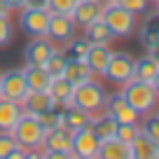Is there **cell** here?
<instances>
[{
    "instance_id": "46",
    "label": "cell",
    "mask_w": 159,
    "mask_h": 159,
    "mask_svg": "<svg viewBox=\"0 0 159 159\" xmlns=\"http://www.w3.org/2000/svg\"><path fill=\"white\" fill-rule=\"evenodd\" d=\"M154 115H157V117H159V105H157V110H154Z\"/></svg>"
},
{
    "instance_id": "23",
    "label": "cell",
    "mask_w": 159,
    "mask_h": 159,
    "mask_svg": "<svg viewBox=\"0 0 159 159\" xmlns=\"http://www.w3.org/2000/svg\"><path fill=\"white\" fill-rule=\"evenodd\" d=\"M91 129H94V134L101 138V143L108 138H115V134H117V122H115L112 117H110L105 110H101L98 115H94L91 117Z\"/></svg>"
},
{
    "instance_id": "39",
    "label": "cell",
    "mask_w": 159,
    "mask_h": 159,
    "mask_svg": "<svg viewBox=\"0 0 159 159\" xmlns=\"http://www.w3.org/2000/svg\"><path fill=\"white\" fill-rule=\"evenodd\" d=\"M10 10H21V7H26V0H2Z\"/></svg>"
},
{
    "instance_id": "7",
    "label": "cell",
    "mask_w": 159,
    "mask_h": 159,
    "mask_svg": "<svg viewBox=\"0 0 159 159\" xmlns=\"http://www.w3.org/2000/svg\"><path fill=\"white\" fill-rule=\"evenodd\" d=\"M103 110L117 122V124H140V115L129 105V101L124 98L122 89L105 96V108Z\"/></svg>"
},
{
    "instance_id": "44",
    "label": "cell",
    "mask_w": 159,
    "mask_h": 159,
    "mask_svg": "<svg viewBox=\"0 0 159 159\" xmlns=\"http://www.w3.org/2000/svg\"><path fill=\"white\" fill-rule=\"evenodd\" d=\"M101 2H103V5H108V2H115V0H101Z\"/></svg>"
},
{
    "instance_id": "21",
    "label": "cell",
    "mask_w": 159,
    "mask_h": 159,
    "mask_svg": "<svg viewBox=\"0 0 159 159\" xmlns=\"http://www.w3.org/2000/svg\"><path fill=\"white\" fill-rule=\"evenodd\" d=\"M63 77L68 80L70 84H82V82H87V80L94 77V73H91V68L87 66L84 59H68V63H66V70H63Z\"/></svg>"
},
{
    "instance_id": "33",
    "label": "cell",
    "mask_w": 159,
    "mask_h": 159,
    "mask_svg": "<svg viewBox=\"0 0 159 159\" xmlns=\"http://www.w3.org/2000/svg\"><path fill=\"white\" fill-rule=\"evenodd\" d=\"M75 5H77V0H49L47 10L52 14H73Z\"/></svg>"
},
{
    "instance_id": "2",
    "label": "cell",
    "mask_w": 159,
    "mask_h": 159,
    "mask_svg": "<svg viewBox=\"0 0 159 159\" xmlns=\"http://www.w3.org/2000/svg\"><path fill=\"white\" fill-rule=\"evenodd\" d=\"M12 136H14L16 145H19L21 150H42L47 129L42 126V122H40L35 115L24 112L21 119L16 122V126L12 129Z\"/></svg>"
},
{
    "instance_id": "22",
    "label": "cell",
    "mask_w": 159,
    "mask_h": 159,
    "mask_svg": "<svg viewBox=\"0 0 159 159\" xmlns=\"http://www.w3.org/2000/svg\"><path fill=\"white\" fill-rule=\"evenodd\" d=\"M98 159H131V143L119 138H108L101 143Z\"/></svg>"
},
{
    "instance_id": "17",
    "label": "cell",
    "mask_w": 159,
    "mask_h": 159,
    "mask_svg": "<svg viewBox=\"0 0 159 159\" xmlns=\"http://www.w3.org/2000/svg\"><path fill=\"white\" fill-rule=\"evenodd\" d=\"M21 115H24L21 103L0 96V131H10L12 134V129L16 126V122L21 119Z\"/></svg>"
},
{
    "instance_id": "15",
    "label": "cell",
    "mask_w": 159,
    "mask_h": 159,
    "mask_svg": "<svg viewBox=\"0 0 159 159\" xmlns=\"http://www.w3.org/2000/svg\"><path fill=\"white\" fill-rule=\"evenodd\" d=\"M110 56H112L110 45H91V47H89L84 61H87V66L91 68L94 77H103V75H105V68H108Z\"/></svg>"
},
{
    "instance_id": "20",
    "label": "cell",
    "mask_w": 159,
    "mask_h": 159,
    "mask_svg": "<svg viewBox=\"0 0 159 159\" xmlns=\"http://www.w3.org/2000/svg\"><path fill=\"white\" fill-rule=\"evenodd\" d=\"M159 157V143H154L150 136L140 131L131 140V159H157Z\"/></svg>"
},
{
    "instance_id": "37",
    "label": "cell",
    "mask_w": 159,
    "mask_h": 159,
    "mask_svg": "<svg viewBox=\"0 0 159 159\" xmlns=\"http://www.w3.org/2000/svg\"><path fill=\"white\" fill-rule=\"evenodd\" d=\"M49 0H26V7H35V10H47Z\"/></svg>"
},
{
    "instance_id": "35",
    "label": "cell",
    "mask_w": 159,
    "mask_h": 159,
    "mask_svg": "<svg viewBox=\"0 0 159 159\" xmlns=\"http://www.w3.org/2000/svg\"><path fill=\"white\" fill-rule=\"evenodd\" d=\"M19 148L14 140V136L10 134V131H0V159H5L10 152H14V150Z\"/></svg>"
},
{
    "instance_id": "36",
    "label": "cell",
    "mask_w": 159,
    "mask_h": 159,
    "mask_svg": "<svg viewBox=\"0 0 159 159\" xmlns=\"http://www.w3.org/2000/svg\"><path fill=\"white\" fill-rule=\"evenodd\" d=\"M42 152H45V159H75L73 152H47V150Z\"/></svg>"
},
{
    "instance_id": "43",
    "label": "cell",
    "mask_w": 159,
    "mask_h": 159,
    "mask_svg": "<svg viewBox=\"0 0 159 159\" xmlns=\"http://www.w3.org/2000/svg\"><path fill=\"white\" fill-rule=\"evenodd\" d=\"M152 87L157 89V94H159V70H157V75H154V80H152Z\"/></svg>"
},
{
    "instance_id": "8",
    "label": "cell",
    "mask_w": 159,
    "mask_h": 159,
    "mask_svg": "<svg viewBox=\"0 0 159 159\" xmlns=\"http://www.w3.org/2000/svg\"><path fill=\"white\" fill-rule=\"evenodd\" d=\"M98 150H101V138L94 134L91 126L73 131V145L70 152L75 157H84V159H98Z\"/></svg>"
},
{
    "instance_id": "12",
    "label": "cell",
    "mask_w": 159,
    "mask_h": 159,
    "mask_svg": "<svg viewBox=\"0 0 159 159\" xmlns=\"http://www.w3.org/2000/svg\"><path fill=\"white\" fill-rule=\"evenodd\" d=\"M103 10H105V5L101 0H77V5H75L70 16L75 19L77 28H87L89 24L103 19Z\"/></svg>"
},
{
    "instance_id": "47",
    "label": "cell",
    "mask_w": 159,
    "mask_h": 159,
    "mask_svg": "<svg viewBox=\"0 0 159 159\" xmlns=\"http://www.w3.org/2000/svg\"><path fill=\"white\" fill-rule=\"evenodd\" d=\"M157 12H159V0H157Z\"/></svg>"
},
{
    "instance_id": "49",
    "label": "cell",
    "mask_w": 159,
    "mask_h": 159,
    "mask_svg": "<svg viewBox=\"0 0 159 159\" xmlns=\"http://www.w3.org/2000/svg\"><path fill=\"white\" fill-rule=\"evenodd\" d=\"M152 2H157V0H152Z\"/></svg>"
},
{
    "instance_id": "5",
    "label": "cell",
    "mask_w": 159,
    "mask_h": 159,
    "mask_svg": "<svg viewBox=\"0 0 159 159\" xmlns=\"http://www.w3.org/2000/svg\"><path fill=\"white\" fill-rule=\"evenodd\" d=\"M134 63H136V59L129 52H112L103 77L108 82H112V84L122 87V84H126V82L134 80Z\"/></svg>"
},
{
    "instance_id": "50",
    "label": "cell",
    "mask_w": 159,
    "mask_h": 159,
    "mask_svg": "<svg viewBox=\"0 0 159 159\" xmlns=\"http://www.w3.org/2000/svg\"><path fill=\"white\" fill-rule=\"evenodd\" d=\"M157 159H159V157H157Z\"/></svg>"
},
{
    "instance_id": "11",
    "label": "cell",
    "mask_w": 159,
    "mask_h": 159,
    "mask_svg": "<svg viewBox=\"0 0 159 159\" xmlns=\"http://www.w3.org/2000/svg\"><path fill=\"white\" fill-rule=\"evenodd\" d=\"M56 45L49 38H30V42L24 47V61L26 66H45L47 59L54 54Z\"/></svg>"
},
{
    "instance_id": "25",
    "label": "cell",
    "mask_w": 159,
    "mask_h": 159,
    "mask_svg": "<svg viewBox=\"0 0 159 159\" xmlns=\"http://www.w3.org/2000/svg\"><path fill=\"white\" fill-rule=\"evenodd\" d=\"M84 38L89 40V45H112L115 42V35L110 33V28L105 26L103 19L94 21L84 28Z\"/></svg>"
},
{
    "instance_id": "4",
    "label": "cell",
    "mask_w": 159,
    "mask_h": 159,
    "mask_svg": "<svg viewBox=\"0 0 159 159\" xmlns=\"http://www.w3.org/2000/svg\"><path fill=\"white\" fill-rule=\"evenodd\" d=\"M103 21L105 26L110 28V33L115 35V40H124V38H131L138 28V16L134 12L124 10L122 5L117 2H108L103 10Z\"/></svg>"
},
{
    "instance_id": "18",
    "label": "cell",
    "mask_w": 159,
    "mask_h": 159,
    "mask_svg": "<svg viewBox=\"0 0 159 159\" xmlns=\"http://www.w3.org/2000/svg\"><path fill=\"white\" fill-rule=\"evenodd\" d=\"M24 75H26V84L30 91H47L52 84V75L45 66H24Z\"/></svg>"
},
{
    "instance_id": "9",
    "label": "cell",
    "mask_w": 159,
    "mask_h": 159,
    "mask_svg": "<svg viewBox=\"0 0 159 159\" xmlns=\"http://www.w3.org/2000/svg\"><path fill=\"white\" fill-rule=\"evenodd\" d=\"M77 35V24L70 14H52L49 16V28H47V38L54 42L56 47L66 45L68 40Z\"/></svg>"
},
{
    "instance_id": "24",
    "label": "cell",
    "mask_w": 159,
    "mask_h": 159,
    "mask_svg": "<svg viewBox=\"0 0 159 159\" xmlns=\"http://www.w3.org/2000/svg\"><path fill=\"white\" fill-rule=\"evenodd\" d=\"M49 96L52 101H54L56 105H68L70 101H73V91H75V84H70L68 80L61 75V77H54L49 84Z\"/></svg>"
},
{
    "instance_id": "16",
    "label": "cell",
    "mask_w": 159,
    "mask_h": 159,
    "mask_svg": "<svg viewBox=\"0 0 159 159\" xmlns=\"http://www.w3.org/2000/svg\"><path fill=\"white\" fill-rule=\"evenodd\" d=\"M89 124H91L89 112H84L82 108H77L73 103L63 105V110H61V126H66L68 131H77V129H84Z\"/></svg>"
},
{
    "instance_id": "48",
    "label": "cell",
    "mask_w": 159,
    "mask_h": 159,
    "mask_svg": "<svg viewBox=\"0 0 159 159\" xmlns=\"http://www.w3.org/2000/svg\"><path fill=\"white\" fill-rule=\"evenodd\" d=\"M75 159H84V157H75Z\"/></svg>"
},
{
    "instance_id": "34",
    "label": "cell",
    "mask_w": 159,
    "mask_h": 159,
    "mask_svg": "<svg viewBox=\"0 0 159 159\" xmlns=\"http://www.w3.org/2000/svg\"><path fill=\"white\" fill-rule=\"evenodd\" d=\"M138 134H140V124H117V134H115V138L124 140V143H131Z\"/></svg>"
},
{
    "instance_id": "30",
    "label": "cell",
    "mask_w": 159,
    "mask_h": 159,
    "mask_svg": "<svg viewBox=\"0 0 159 159\" xmlns=\"http://www.w3.org/2000/svg\"><path fill=\"white\" fill-rule=\"evenodd\" d=\"M140 131H143L145 136H150L154 143H159V117L154 112L140 117Z\"/></svg>"
},
{
    "instance_id": "10",
    "label": "cell",
    "mask_w": 159,
    "mask_h": 159,
    "mask_svg": "<svg viewBox=\"0 0 159 159\" xmlns=\"http://www.w3.org/2000/svg\"><path fill=\"white\" fill-rule=\"evenodd\" d=\"M0 89H2V98H10V101L21 103V101L26 98V94L30 91L28 84H26L24 68L5 70V73H2V84H0Z\"/></svg>"
},
{
    "instance_id": "42",
    "label": "cell",
    "mask_w": 159,
    "mask_h": 159,
    "mask_svg": "<svg viewBox=\"0 0 159 159\" xmlns=\"http://www.w3.org/2000/svg\"><path fill=\"white\" fill-rule=\"evenodd\" d=\"M10 12H12V10L5 5V2H2V0H0V14H10Z\"/></svg>"
},
{
    "instance_id": "19",
    "label": "cell",
    "mask_w": 159,
    "mask_h": 159,
    "mask_svg": "<svg viewBox=\"0 0 159 159\" xmlns=\"http://www.w3.org/2000/svg\"><path fill=\"white\" fill-rule=\"evenodd\" d=\"M52 105H54V101H52L49 91H28L26 94V98L21 101V108H24V112L28 115H42L45 110H49Z\"/></svg>"
},
{
    "instance_id": "41",
    "label": "cell",
    "mask_w": 159,
    "mask_h": 159,
    "mask_svg": "<svg viewBox=\"0 0 159 159\" xmlns=\"http://www.w3.org/2000/svg\"><path fill=\"white\" fill-rule=\"evenodd\" d=\"M148 54H150V56H152V59L159 63V42H157L154 47H150V49H148Z\"/></svg>"
},
{
    "instance_id": "45",
    "label": "cell",
    "mask_w": 159,
    "mask_h": 159,
    "mask_svg": "<svg viewBox=\"0 0 159 159\" xmlns=\"http://www.w3.org/2000/svg\"><path fill=\"white\" fill-rule=\"evenodd\" d=\"M0 84H2V73H0ZM0 96H2V89H0Z\"/></svg>"
},
{
    "instance_id": "13",
    "label": "cell",
    "mask_w": 159,
    "mask_h": 159,
    "mask_svg": "<svg viewBox=\"0 0 159 159\" xmlns=\"http://www.w3.org/2000/svg\"><path fill=\"white\" fill-rule=\"evenodd\" d=\"M138 38H140V45L145 49L154 47L159 42V12L157 10H150L148 14H143V21L138 24Z\"/></svg>"
},
{
    "instance_id": "26",
    "label": "cell",
    "mask_w": 159,
    "mask_h": 159,
    "mask_svg": "<svg viewBox=\"0 0 159 159\" xmlns=\"http://www.w3.org/2000/svg\"><path fill=\"white\" fill-rule=\"evenodd\" d=\"M159 70V63L152 59V56L145 52L140 59H136L134 63V80H140V82H152L154 75H157Z\"/></svg>"
},
{
    "instance_id": "3",
    "label": "cell",
    "mask_w": 159,
    "mask_h": 159,
    "mask_svg": "<svg viewBox=\"0 0 159 159\" xmlns=\"http://www.w3.org/2000/svg\"><path fill=\"white\" fill-rule=\"evenodd\" d=\"M105 96H108L105 87L101 84L96 77H91V80H87V82H82V84L75 87L73 101H70V103L77 105V108H82L84 112H89L91 117H94V115H98L101 110L105 108Z\"/></svg>"
},
{
    "instance_id": "29",
    "label": "cell",
    "mask_w": 159,
    "mask_h": 159,
    "mask_svg": "<svg viewBox=\"0 0 159 159\" xmlns=\"http://www.w3.org/2000/svg\"><path fill=\"white\" fill-rule=\"evenodd\" d=\"M61 110H63V105H52L49 110H45L42 115H38V119L42 122V126H45L47 131L54 129V126H61Z\"/></svg>"
},
{
    "instance_id": "31",
    "label": "cell",
    "mask_w": 159,
    "mask_h": 159,
    "mask_svg": "<svg viewBox=\"0 0 159 159\" xmlns=\"http://www.w3.org/2000/svg\"><path fill=\"white\" fill-rule=\"evenodd\" d=\"M117 5H122L124 10L134 12L136 16H143L152 10V0H115Z\"/></svg>"
},
{
    "instance_id": "14",
    "label": "cell",
    "mask_w": 159,
    "mask_h": 159,
    "mask_svg": "<svg viewBox=\"0 0 159 159\" xmlns=\"http://www.w3.org/2000/svg\"><path fill=\"white\" fill-rule=\"evenodd\" d=\"M70 145H73V131H68L66 126H54V129L47 131L42 150H47V152H70Z\"/></svg>"
},
{
    "instance_id": "27",
    "label": "cell",
    "mask_w": 159,
    "mask_h": 159,
    "mask_svg": "<svg viewBox=\"0 0 159 159\" xmlns=\"http://www.w3.org/2000/svg\"><path fill=\"white\" fill-rule=\"evenodd\" d=\"M89 40L84 38V35H82V38H77V35H75L73 40H68V42H66V47H63V52H66V56H68V59H84L87 56V52H89Z\"/></svg>"
},
{
    "instance_id": "28",
    "label": "cell",
    "mask_w": 159,
    "mask_h": 159,
    "mask_svg": "<svg viewBox=\"0 0 159 159\" xmlns=\"http://www.w3.org/2000/svg\"><path fill=\"white\" fill-rule=\"evenodd\" d=\"M66 63H68V56H66L63 47H56V49H54V54H52L49 59H47L45 68L49 70V75H52V77H61V75H63V70H66Z\"/></svg>"
},
{
    "instance_id": "6",
    "label": "cell",
    "mask_w": 159,
    "mask_h": 159,
    "mask_svg": "<svg viewBox=\"0 0 159 159\" xmlns=\"http://www.w3.org/2000/svg\"><path fill=\"white\" fill-rule=\"evenodd\" d=\"M49 10H35V7H21L19 10V28L28 38H45L49 28Z\"/></svg>"
},
{
    "instance_id": "40",
    "label": "cell",
    "mask_w": 159,
    "mask_h": 159,
    "mask_svg": "<svg viewBox=\"0 0 159 159\" xmlns=\"http://www.w3.org/2000/svg\"><path fill=\"white\" fill-rule=\"evenodd\" d=\"M24 152H26V150L16 148L14 152H10V154H7V157H5V159H24Z\"/></svg>"
},
{
    "instance_id": "1",
    "label": "cell",
    "mask_w": 159,
    "mask_h": 159,
    "mask_svg": "<svg viewBox=\"0 0 159 159\" xmlns=\"http://www.w3.org/2000/svg\"><path fill=\"white\" fill-rule=\"evenodd\" d=\"M122 94L129 101V105L140 115H152L159 105V94L152 87V82H140V80H131L126 84H122Z\"/></svg>"
},
{
    "instance_id": "38",
    "label": "cell",
    "mask_w": 159,
    "mask_h": 159,
    "mask_svg": "<svg viewBox=\"0 0 159 159\" xmlns=\"http://www.w3.org/2000/svg\"><path fill=\"white\" fill-rule=\"evenodd\" d=\"M24 159H45V152L42 150H26Z\"/></svg>"
},
{
    "instance_id": "32",
    "label": "cell",
    "mask_w": 159,
    "mask_h": 159,
    "mask_svg": "<svg viewBox=\"0 0 159 159\" xmlns=\"http://www.w3.org/2000/svg\"><path fill=\"white\" fill-rule=\"evenodd\" d=\"M14 38V26L10 14H0V47H7Z\"/></svg>"
}]
</instances>
